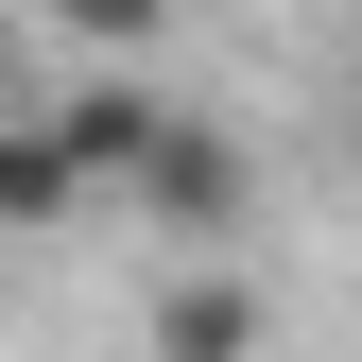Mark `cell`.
Wrapping results in <instances>:
<instances>
[{
    "label": "cell",
    "mask_w": 362,
    "mask_h": 362,
    "mask_svg": "<svg viewBox=\"0 0 362 362\" xmlns=\"http://www.w3.org/2000/svg\"><path fill=\"white\" fill-rule=\"evenodd\" d=\"M0 69H18V0H0Z\"/></svg>",
    "instance_id": "6"
},
{
    "label": "cell",
    "mask_w": 362,
    "mask_h": 362,
    "mask_svg": "<svg viewBox=\"0 0 362 362\" xmlns=\"http://www.w3.org/2000/svg\"><path fill=\"white\" fill-rule=\"evenodd\" d=\"M52 18L86 35V52H156V18H173V0H52Z\"/></svg>",
    "instance_id": "5"
},
{
    "label": "cell",
    "mask_w": 362,
    "mask_h": 362,
    "mask_svg": "<svg viewBox=\"0 0 362 362\" xmlns=\"http://www.w3.org/2000/svg\"><path fill=\"white\" fill-rule=\"evenodd\" d=\"M156 362H259L276 345V310H259V276H156Z\"/></svg>",
    "instance_id": "2"
},
{
    "label": "cell",
    "mask_w": 362,
    "mask_h": 362,
    "mask_svg": "<svg viewBox=\"0 0 362 362\" xmlns=\"http://www.w3.org/2000/svg\"><path fill=\"white\" fill-rule=\"evenodd\" d=\"M156 121H173L156 86H139V69H104V86H69V104H52V139L86 156V190H121V173H139V139H156Z\"/></svg>",
    "instance_id": "3"
},
{
    "label": "cell",
    "mask_w": 362,
    "mask_h": 362,
    "mask_svg": "<svg viewBox=\"0 0 362 362\" xmlns=\"http://www.w3.org/2000/svg\"><path fill=\"white\" fill-rule=\"evenodd\" d=\"M121 190H139V224H173V242H224V224L259 207V173H242V139H224V121L173 104L156 139H139V173H121Z\"/></svg>",
    "instance_id": "1"
},
{
    "label": "cell",
    "mask_w": 362,
    "mask_h": 362,
    "mask_svg": "<svg viewBox=\"0 0 362 362\" xmlns=\"http://www.w3.org/2000/svg\"><path fill=\"white\" fill-rule=\"evenodd\" d=\"M69 207H104V190H86V156L52 139V104H35V121H0V224L35 242V224H69Z\"/></svg>",
    "instance_id": "4"
}]
</instances>
